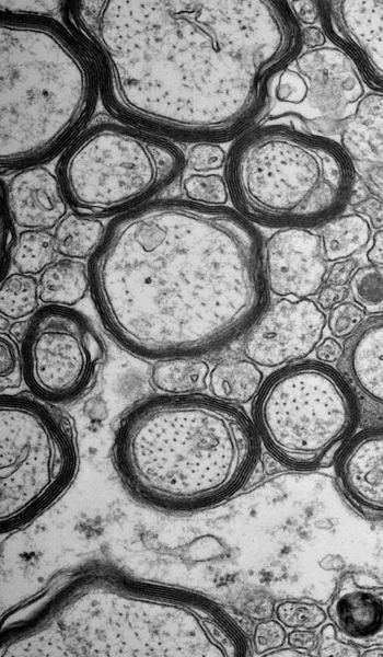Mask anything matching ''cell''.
I'll return each instance as SVG.
<instances>
[{
  "label": "cell",
  "mask_w": 383,
  "mask_h": 657,
  "mask_svg": "<svg viewBox=\"0 0 383 657\" xmlns=\"http://www.w3.org/2000/svg\"><path fill=\"white\" fill-rule=\"evenodd\" d=\"M63 13L116 115L196 143L251 127L303 47L282 0H78Z\"/></svg>",
  "instance_id": "1"
},
{
  "label": "cell",
  "mask_w": 383,
  "mask_h": 657,
  "mask_svg": "<svg viewBox=\"0 0 383 657\" xmlns=\"http://www.w3.org/2000/svg\"><path fill=\"white\" fill-rule=\"evenodd\" d=\"M88 269L106 330L147 359L221 350L251 330L269 300L253 222L230 207L184 198L116 216Z\"/></svg>",
  "instance_id": "2"
},
{
  "label": "cell",
  "mask_w": 383,
  "mask_h": 657,
  "mask_svg": "<svg viewBox=\"0 0 383 657\" xmlns=\"http://www.w3.org/2000/svg\"><path fill=\"white\" fill-rule=\"evenodd\" d=\"M248 643L216 602L90 566L61 577L3 626L1 656L242 657Z\"/></svg>",
  "instance_id": "3"
},
{
  "label": "cell",
  "mask_w": 383,
  "mask_h": 657,
  "mask_svg": "<svg viewBox=\"0 0 383 657\" xmlns=\"http://www.w3.org/2000/svg\"><path fill=\"white\" fill-rule=\"evenodd\" d=\"M259 452L239 407L207 395H159L132 406L117 426L113 459L125 487L164 511H194L234 494Z\"/></svg>",
  "instance_id": "4"
},
{
  "label": "cell",
  "mask_w": 383,
  "mask_h": 657,
  "mask_svg": "<svg viewBox=\"0 0 383 657\" xmlns=\"http://www.w3.org/2000/svg\"><path fill=\"white\" fill-rule=\"evenodd\" d=\"M1 172L67 148L95 104L98 70L84 44L48 16L0 14Z\"/></svg>",
  "instance_id": "5"
},
{
  "label": "cell",
  "mask_w": 383,
  "mask_h": 657,
  "mask_svg": "<svg viewBox=\"0 0 383 657\" xmlns=\"http://www.w3.org/2000/svg\"><path fill=\"white\" fill-rule=\"evenodd\" d=\"M355 165L336 141L280 115L245 131L227 159L237 211L268 228H312L335 218L351 197Z\"/></svg>",
  "instance_id": "6"
},
{
  "label": "cell",
  "mask_w": 383,
  "mask_h": 657,
  "mask_svg": "<svg viewBox=\"0 0 383 657\" xmlns=\"http://www.w3.org/2000/svg\"><path fill=\"white\" fill-rule=\"evenodd\" d=\"M184 164L182 150L165 138L100 122L67 147L58 177L73 212L98 219L150 201L179 175Z\"/></svg>",
  "instance_id": "7"
},
{
  "label": "cell",
  "mask_w": 383,
  "mask_h": 657,
  "mask_svg": "<svg viewBox=\"0 0 383 657\" xmlns=\"http://www.w3.org/2000/svg\"><path fill=\"white\" fill-rule=\"evenodd\" d=\"M357 420L355 396L328 364L289 365L262 387L255 422L266 447L285 464L323 465L349 437Z\"/></svg>",
  "instance_id": "8"
},
{
  "label": "cell",
  "mask_w": 383,
  "mask_h": 657,
  "mask_svg": "<svg viewBox=\"0 0 383 657\" xmlns=\"http://www.w3.org/2000/svg\"><path fill=\"white\" fill-rule=\"evenodd\" d=\"M1 531L18 529L66 491L78 465L66 414L25 395H1Z\"/></svg>",
  "instance_id": "9"
},
{
  "label": "cell",
  "mask_w": 383,
  "mask_h": 657,
  "mask_svg": "<svg viewBox=\"0 0 383 657\" xmlns=\"http://www.w3.org/2000/svg\"><path fill=\"white\" fill-rule=\"evenodd\" d=\"M24 378L31 390L50 402H71L86 394L106 360L100 334L80 312L48 306L34 314L22 343Z\"/></svg>",
  "instance_id": "10"
},
{
  "label": "cell",
  "mask_w": 383,
  "mask_h": 657,
  "mask_svg": "<svg viewBox=\"0 0 383 657\" xmlns=\"http://www.w3.org/2000/svg\"><path fill=\"white\" fill-rule=\"evenodd\" d=\"M327 316L310 298H279L247 332L245 357L265 368L300 361L321 343Z\"/></svg>",
  "instance_id": "11"
},
{
  "label": "cell",
  "mask_w": 383,
  "mask_h": 657,
  "mask_svg": "<svg viewBox=\"0 0 383 657\" xmlns=\"http://www.w3.org/2000/svg\"><path fill=\"white\" fill-rule=\"evenodd\" d=\"M269 291L279 298H310L318 293L328 270L320 234L307 228H282L264 243Z\"/></svg>",
  "instance_id": "12"
},
{
  "label": "cell",
  "mask_w": 383,
  "mask_h": 657,
  "mask_svg": "<svg viewBox=\"0 0 383 657\" xmlns=\"http://www.w3.org/2000/svg\"><path fill=\"white\" fill-rule=\"evenodd\" d=\"M326 36L383 89V0L318 1Z\"/></svg>",
  "instance_id": "13"
},
{
  "label": "cell",
  "mask_w": 383,
  "mask_h": 657,
  "mask_svg": "<svg viewBox=\"0 0 383 657\" xmlns=\"http://www.w3.org/2000/svg\"><path fill=\"white\" fill-rule=\"evenodd\" d=\"M307 80V101L328 122L344 125L364 96V87L350 57L337 47L301 53L294 60Z\"/></svg>",
  "instance_id": "14"
},
{
  "label": "cell",
  "mask_w": 383,
  "mask_h": 657,
  "mask_svg": "<svg viewBox=\"0 0 383 657\" xmlns=\"http://www.w3.org/2000/svg\"><path fill=\"white\" fill-rule=\"evenodd\" d=\"M339 487L363 517L383 521V427L360 433L336 464Z\"/></svg>",
  "instance_id": "15"
},
{
  "label": "cell",
  "mask_w": 383,
  "mask_h": 657,
  "mask_svg": "<svg viewBox=\"0 0 383 657\" xmlns=\"http://www.w3.org/2000/svg\"><path fill=\"white\" fill-rule=\"evenodd\" d=\"M68 206L58 175L47 168L22 169L7 185V210L12 220L26 230L56 228L67 216Z\"/></svg>",
  "instance_id": "16"
},
{
  "label": "cell",
  "mask_w": 383,
  "mask_h": 657,
  "mask_svg": "<svg viewBox=\"0 0 383 657\" xmlns=\"http://www.w3.org/2000/svg\"><path fill=\"white\" fill-rule=\"evenodd\" d=\"M335 630L359 647L383 644V586L360 583L352 573L338 581L328 606Z\"/></svg>",
  "instance_id": "17"
},
{
  "label": "cell",
  "mask_w": 383,
  "mask_h": 657,
  "mask_svg": "<svg viewBox=\"0 0 383 657\" xmlns=\"http://www.w3.org/2000/svg\"><path fill=\"white\" fill-rule=\"evenodd\" d=\"M343 356L356 387L383 405V315L363 321L346 342Z\"/></svg>",
  "instance_id": "18"
},
{
  "label": "cell",
  "mask_w": 383,
  "mask_h": 657,
  "mask_svg": "<svg viewBox=\"0 0 383 657\" xmlns=\"http://www.w3.org/2000/svg\"><path fill=\"white\" fill-rule=\"evenodd\" d=\"M340 146L353 165H383V93H368L340 130Z\"/></svg>",
  "instance_id": "19"
},
{
  "label": "cell",
  "mask_w": 383,
  "mask_h": 657,
  "mask_svg": "<svg viewBox=\"0 0 383 657\" xmlns=\"http://www.w3.org/2000/svg\"><path fill=\"white\" fill-rule=\"evenodd\" d=\"M264 374L258 365L245 358H228L218 362L208 377L211 394L228 403H247L263 387Z\"/></svg>",
  "instance_id": "20"
},
{
  "label": "cell",
  "mask_w": 383,
  "mask_h": 657,
  "mask_svg": "<svg viewBox=\"0 0 383 657\" xmlns=\"http://www.w3.org/2000/svg\"><path fill=\"white\" fill-rule=\"evenodd\" d=\"M89 288L88 267L72 258L55 262L38 280L39 300L49 306L71 307L84 298Z\"/></svg>",
  "instance_id": "21"
},
{
  "label": "cell",
  "mask_w": 383,
  "mask_h": 657,
  "mask_svg": "<svg viewBox=\"0 0 383 657\" xmlns=\"http://www.w3.org/2000/svg\"><path fill=\"white\" fill-rule=\"evenodd\" d=\"M209 365L197 357L160 359L151 370V382L171 395L197 394L208 388Z\"/></svg>",
  "instance_id": "22"
},
{
  "label": "cell",
  "mask_w": 383,
  "mask_h": 657,
  "mask_svg": "<svg viewBox=\"0 0 383 657\" xmlns=\"http://www.w3.org/2000/svg\"><path fill=\"white\" fill-rule=\"evenodd\" d=\"M371 229L369 221L356 212L326 222L320 233L326 261L350 258L364 250L372 238Z\"/></svg>",
  "instance_id": "23"
},
{
  "label": "cell",
  "mask_w": 383,
  "mask_h": 657,
  "mask_svg": "<svg viewBox=\"0 0 383 657\" xmlns=\"http://www.w3.org/2000/svg\"><path fill=\"white\" fill-rule=\"evenodd\" d=\"M105 228L97 218L68 214L55 228L54 239L58 254L68 258L83 260L92 256L98 247Z\"/></svg>",
  "instance_id": "24"
},
{
  "label": "cell",
  "mask_w": 383,
  "mask_h": 657,
  "mask_svg": "<svg viewBox=\"0 0 383 657\" xmlns=\"http://www.w3.org/2000/svg\"><path fill=\"white\" fill-rule=\"evenodd\" d=\"M57 256L53 233L48 230H24L18 237L12 263L19 273L34 276L57 262Z\"/></svg>",
  "instance_id": "25"
},
{
  "label": "cell",
  "mask_w": 383,
  "mask_h": 657,
  "mask_svg": "<svg viewBox=\"0 0 383 657\" xmlns=\"http://www.w3.org/2000/svg\"><path fill=\"white\" fill-rule=\"evenodd\" d=\"M38 281L22 273L5 277L0 290V311L11 320L24 319L36 311L39 304Z\"/></svg>",
  "instance_id": "26"
},
{
  "label": "cell",
  "mask_w": 383,
  "mask_h": 657,
  "mask_svg": "<svg viewBox=\"0 0 383 657\" xmlns=\"http://www.w3.org/2000/svg\"><path fill=\"white\" fill-rule=\"evenodd\" d=\"M349 292L365 314L383 315V266L368 264L359 266L349 284Z\"/></svg>",
  "instance_id": "27"
},
{
  "label": "cell",
  "mask_w": 383,
  "mask_h": 657,
  "mask_svg": "<svg viewBox=\"0 0 383 657\" xmlns=\"http://www.w3.org/2000/svg\"><path fill=\"white\" fill-rule=\"evenodd\" d=\"M187 199L211 206H224L229 199L227 181L219 174L195 173L183 181Z\"/></svg>",
  "instance_id": "28"
},
{
  "label": "cell",
  "mask_w": 383,
  "mask_h": 657,
  "mask_svg": "<svg viewBox=\"0 0 383 657\" xmlns=\"http://www.w3.org/2000/svg\"><path fill=\"white\" fill-rule=\"evenodd\" d=\"M276 615L281 624L297 630H313L326 620V614L320 606L304 600H286L279 603Z\"/></svg>",
  "instance_id": "29"
},
{
  "label": "cell",
  "mask_w": 383,
  "mask_h": 657,
  "mask_svg": "<svg viewBox=\"0 0 383 657\" xmlns=\"http://www.w3.org/2000/svg\"><path fill=\"white\" fill-rule=\"evenodd\" d=\"M1 391L18 389L24 377L22 349L9 334L0 336Z\"/></svg>",
  "instance_id": "30"
},
{
  "label": "cell",
  "mask_w": 383,
  "mask_h": 657,
  "mask_svg": "<svg viewBox=\"0 0 383 657\" xmlns=\"http://www.w3.org/2000/svg\"><path fill=\"white\" fill-rule=\"evenodd\" d=\"M364 310L353 301H343L329 310L327 327L336 338L351 336L363 323Z\"/></svg>",
  "instance_id": "31"
},
{
  "label": "cell",
  "mask_w": 383,
  "mask_h": 657,
  "mask_svg": "<svg viewBox=\"0 0 383 657\" xmlns=\"http://www.w3.org/2000/svg\"><path fill=\"white\" fill-rule=\"evenodd\" d=\"M227 162L225 151L214 142H197L187 153L188 168L197 173H207L221 169Z\"/></svg>",
  "instance_id": "32"
},
{
  "label": "cell",
  "mask_w": 383,
  "mask_h": 657,
  "mask_svg": "<svg viewBox=\"0 0 383 657\" xmlns=\"http://www.w3.org/2000/svg\"><path fill=\"white\" fill-rule=\"evenodd\" d=\"M275 94L278 101L299 104L307 97L306 80L298 71L285 69L280 72Z\"/></svg>",
  "instance_id": "33"
},
{
  "label": "cell",
  "mask_w": 383,
  "mask_h": 657,
  "mask_svg": "<svg viewBox=\"0 0 383 657\" xmlns=\"http://www.w3.org/2000/svg\"><path fill=\"white\" fill-rule=\"evenodd\" d=\"M0 4L2 13L25 14L51 18L65 7L62 1H3Z\"/></svg>",
  "instance_id": "34"
},
{
  "label": "cell",
  "mask_w": 383,
  "mask_h": 657,
  "mask_svg": "<svg viewBox=\"0 0 383 657\" xmlns=\"http://www.w3.org/2000/svg\"><path fill=\"white\" fill-rule=\"evenodd\" d=\"M286 638L282 625L272 620L259 623L254 632V645L257 653H266L280 647Z\"/></svg>",
  "instance_id": "35"
},
{
  "label": "cell",
  "mask_w": 383,
  "mask_h": 657,
  "mask_svg": "<svg viewBox=\"0 0 383 657\" xmlns=\"http://www.w3.org/2000/svg\"><path fill=\"white\" fill-rule=\"evenodd\" d=\"M353 212L364 217L372 229H383V200L367 196L351 205Z\"/></svg>",
  "instance_id": "36"
},
{
  "label": "cell",
  "mask_w": 383,
  "mask_h": 657,
  "mask_svg": "<svg viewBox=\"0 0 383 657\" xmlns=\"http://www.w3.org/2000/svg\"><path fill=\"white\" fill-rule=\"evenodd\" d=\"M355 170L365 191L383 200V165H355Z\"/></svg>",
  "instance_id": "37"
},
{
  "label": "cell",
  "mask_w": 383,
  "mask_h": 657,
  "mask_svg": "<svg viewBox=\"0 0 383 657\" xmlns=\"http://www.w3.org/2000/svg\"><path fill=\"white\" fill-rule=\"evenodd\" d=\"M359 267L356 258H346L334 262L326 274L325 283L333 287H345Z\"/></svg>",
  "instance_id": "38"
},
{
  "label": "cell",
  "mask_w": 383,
  "mask_h": 657,
  "mask_svg": "<svg viewBox=\"0 0 383 657\" xmlns=\"http://www.w3.org/2000/svg\"><path fill=\"white\" fill-rule=\"evenodd\" d=\"M1 223H2L1 224V244H2V246H1L0 276L2 279H4V277L9 270L10 263L12 261L13 251L16 245L18 239L15 238L13 227L11 226V222L8 218L4 219V216H2Z\"/></svg>",
  "instance_id": "39"
},
{
  "label": "cell",
  "mask_w": 383,
  "mask_h": 657,
  "mask_svg": "<svg viewBox=\"0 0 383 657\" xmlns=\"http://www.w3.org/2000/svg\"><path fill=\"white\" fill-rule=\"evenodd\" d=\"M288 3L295 19L307 26L314 25L320 19L318 1L301 0Z\"/></svg>",
  "instance_id": "40"
},
{
  "label": "cell",
  "mask_w": 383,
  "mask_h": 657,
  "mask_svg": "<svg viewBox=\"0 0 383 657\" xmlns=\"http://www.w3.org/2000/svg\"><path fill=\"white\" fill-rule=\"evenodd\" d=\"M348 289L345 287L324 286L317 293L316 303L323 311L333 309L338 303L345 301L348 296Z\"/></svg>",
  "instance_id": "41"
},
{
  "label": "cell",
  "mask_w": 383,
  "mask_h": 657,
  "mask_svg": "<svg viewBox=\"0 0 383 657\" xmlns=\"http://www.w3.org/2000/svg\"><path fill=\"white\" fill-rule=\"evenodd\" d=\"M344 348L340 343L332 336L321 341L315 349V357L324 364L336 362L343 356Z\"/></svg>",
  "instance_id": "42"
},
{
  "label": "cell",
  "mask_w": 383,
  "mask_h": 657,
  "mask_svg": "<svg viewBox=\"0 0 383 657\" xmlns=\"http://www.w3.org/2000/svg\"><path fill=\"white\" fill-rule=\"evenodd\" d=\"M289 645L302 652H313L318 646V638L311 630H295L288 636Z\"/></svg>",
  "instance_id": "43"
},
{
  "label": "cell",
  "mask_w": 383,
  "mask_h": 657,
  "mask_svg": "<svg viewBox=\"0 0 383 657\" xmlns=\"http://www.w3.org/2000/svg\"><path fill=\"white\" fill-rule=\"evenodd\" d=\"M326 38L325 32L318 26L310 25L302 30V44L307 50L323 47L326 43Z\"/></svg>",
  "instance_id": "44"
},
{
  "label": "cell",
  "mask_w": 383,
  "mask_h": 657,
  "mask_svg": "<svg viewBox=\"0 0 383 657\" xmlns=\"http://www.w3.org/2000/svg\"><path fill=\"white\" fill-rule=\"evenodd\" d=\"M372 244L367 251L370 264L383 266V229L376 230L372 235Z\"/></svg>",
  "instance_id": "45"
}]
</instances>
